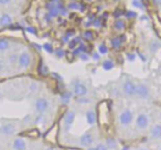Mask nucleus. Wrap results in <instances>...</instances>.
<instances>
[{"label": "nucleus", "instance_id": "obj_10", "mask_svg": "<svg viewBox=\"0 0 161 150\" xmlns=\"http://www.w3.org/2000/svg\"><path fill=\"white\" fill-rule=\"evenodd\" d=\"M126 40V36L125 35H118V36H115L110 40V45H112L113 48L115 49H118L123 46L124 42Z\"/></svg>", "mask_w": 161, "mask_h": 150}, {"label": "nucleus", "instance_id": "obj_49", "mask_svg": "<svg viewBox=\"0 0 161 150\" xmlns=\"http://www.w3.org/2000/svg\"><path fill=\"white\" fill-rule=\"evenodd\" d=\"M28 150H30V149H28Z\"/></svg>", "mask_w": 161, "mask_h": 150}, {"label": "nucleus", "instance_id": "obj_8", "mask_svg": "<svg viewBox=\"0 0 161 150\" xmlns=\"http://www.w3.org/2000/svg\"><path fill=\"white\" fill-rule=\"evenodd\" d=\"M80 145L82 147H91V145L93 143V135L92 132H84L82 136L80 137Z\"/></svg>", "mask_w": 161, "mask_h": 150}, {"label": "nucleus", "instance_id": "obj_34", "mask_svg": "<svg viewBox=\"0 0 161 150\" xmlns=\"http://www.w3.org/2000/svg\"><path fill=\"white\" fill-rule=\"evenodd\" d=\"M67 13H69V9H67V7H63L60 11V16L64 17V16H67Z\"/></svg>", "mask_w": 161, "mask_h": 150}, {"label": "nucleus", "instance_id": "obj_5", "mask_svg": "<svg viewBox=\"0 0 161 150\" xmlns=\"http://www.w3.org/2000/svg\"><path fill=\"white\" fill-rule=\"evenodd\" d=\"M123 90L126 95L132 97L136 94V83H134L131 80H126L123 83Z\"/></svg>", "mask_w": 161, "mask_h": 150}, {"label": "nucleus", "instance_id": "obj_33", "mask_svg": "<svg viewBox=\"0 0 161 150\" xmlns=\"http://www.w3.org/2000/svg\"><path fill=\"white\" fill-rule=\"evenodd\" d=\"M95 149L96 150H108V148L106 147V145H104V143H98V145L95 147Z\"/></svg>", "mask_w": 161, "mask_h": 150}, {"label": "nucleus", "instance_id": "obj_37", "mask_svg": "<svg viewBox=\"0 0 161 150\" xmlns=\"http://www.w3.org/2000/svg\"><path fill=\"white\" fill-rule=\"evenodd\" d=\"M25 31H27L28 33H31V34L36 33V29H34V28H32V27H27V28H25Z\"/></svg>", "mask_w": 161, "mask_h": 150}, {"label": "nucleus", "instance_id": "obj_31", "mask_svg": "<svg viewBox=\"0 0 161 150\" xmlns=\"http://www.w3.org/2000/svg\"><path fill=\"white\" fill-rule=\"evenodd\" d=\"M132 6L136 8H139V9L142 8V3H141L140 0H132Z\"/></svg>", "mask_w": 161, "mask_h": 150}, {"label": "nucleus", "instance_id": "obj_36", "mask_svg": "<svg viewBox=\"0 0 161 150\" xmlns=\"http://www.w3.org/2000/svg\"><path fill=\"white\" fill-rule=\"evenodd\" d=\"M92 58L94 60H99V58H101V54L98 53V52H94L92 55Z\"/></svg>", "mask_w": 161, "mask_h": 150}, {"label": "nucleus", "instance_id": "obj_35", "mask_svg": "<svg viewBox=\"0 0 161 150\" xmlns=\"http://www.w3.org/2000/svg\"><path fill=\"white\" fill-rule=\"evenodd\" d=\"M127 59L129 60V62H134V60L136 59V55H135L134 53L127 54Z\"/></svg>", "mask_w": 161, "mask_h": 150}, {"label": "nucleus", "instance_id": "obj_43", "mask_svg": "<svg viewBox=\"0 0 161 150\" xmlns=\"http://www.w3.org/2000/svg\"><path fill=\"white\" fill-rule=\"evenodd\" d=\"M45 150H55V149H54V148H51V147H50V148H47Z\"/></svg>", "mask_w": 161, "mask_h": 150}, {"label": "nucleus", "instance_id": "obj_16", "mask_svg": "<svg viewBox=\"0 0 161 150\" xmlns=\"http://www.w3.org/2000/svg\"><path fill=\"white\" fill-rule=\"evenodd\" d=\"M82 7H84V6L80 2H76V1H71V2L67 5V9L74 10V11H83L84 8H82Z\"/></svg>", "mask_w": 161, "mask_h": 150}, {"label": "nucleus", "instance_id": "obj_1", "mask_svg": "<svg viewBox=\"0 0 161 150\" xmlns=\"http://www.w3.org/2000/svg\"><path fill=\"white\" fill-rule=\"evenodd\" d=\"M134 118V114L130 110L126 108V110L121 111V113L119 114V123L123 126H128L132 122Z\"/></svg>", "mask_w": 161, "mask_h": 150}, {"label": "nucleus", "instance_id": "obj_13", "mask_svg": "<svg viewBox=\"0 0 161 150\" xmlns=\"http://www.w3.org/2000/svg\"><path fill=\"white\" fill-rule=\"evenodd\" d=\"M150 135L153 139L161 138V124H156L152 126L151 130H150Z\"/></svg>", "mask_w": 161, "mask_h": 150}, {"label": "nucleus", "instance_id": "obj_18", "mask_svg": "<svg viewBox=\"0 0 161 150\" xmlns=\"http://www.w3.org/2000/svg\"><path fill=\"white\" fill-rule=\"evenodd\" d=\"M10 47V42L8 38H0V52H6Z\"/></svg>", "mask_w": 161, "mask_h": 150}, {"label": "nucleus", "instance_id": "obj_4", "mask_svg": "<svg viewBox=\"0 0 161 150\" xmlns=\"http://www.w3.org/2000/svg\"><path fill=\"white\" fill-rule=\"evenodd\" d=\"M136 97L140 98V99H148L150 97V91L146 84L139 83L136 84Z\"/></svg>", "mask_w": 161, "mask_h": 150}, {"label": "nucleus", "instance_id": "obj_17", "mask_svg": "<svg viewBox=\"0 0 161 150\" xmlns=\"http://www.w3.org/2000/svg\"><path fill=\"white\" fill-rule=\"evenodd\" d=\"M114 66H115V64L112 59H105L103 62H102V67H103V69L106 71L112 70V69L114 68Z\"/></svg>", "mask_w": 161, "mask_h": 150}, {"label": "nucleus", "instance_id": "obj_7", "mask_svg": "<svg viewBox=\"0 0 161 150\" xmlns=\"http://www.w3.org/2000/svg\"><path fill=\"white\" fill-rule=\"evenodd\" d=\"M75 112L74 111H69V112L65 114L64 116V129L65 132H69V128L72 127L74 123V119H75Z\"/></svg>", "mask_w": 161, "mask_h": 150}, {"label": "nucleus", "instance_id": "obj_22", "mask_svg": "<svg viewBox=\"0 0 161 150\" xmlns=\"http://www.w3.org/2000/svg\"><path fill=\"white\" fill-rule=\"evenodd\" d=\"M69 100H71V93L65 92V93H63V94L61 95V102H63L64 104L69 103Z\"/></svg>", "mask_w": 161, "mask_h": 150}, {"label": "nucleus", "instance_id": "obj_32", "mask_svg": "<svg viewBox=\"0 0 161 150\" xmlns=\"http://www.w3.org/2000/svg\"><path fill=\"white\" fill-rule=\"evenodd\" d=\"M9 62H11L12 64H14L16 62H18V56L16 54H12V55L9 56Z\"/></svg>", "mask_w": 161, "mask_h": 150}, {"label": "nucleus", "instance_id": "obj_44", "mask_svg": "<svg viewBox=\"0 0 161 150\" xmlns=\"http://www.w3.org/2000/svg\"><path fill=\"white\" fill-rule=\"evenodd\" d=\"M87 150H96V149H95V148H88Z\"/></svg>", "mask_w": 161, "mask_h": 150}, {"label": "nucleus", "instance_id": "obj_15", "mask_svg": "<svg viewBox=\"0 0 161 150\" xmlns=\"http://www.w3.org/2000/svg\"><path fill=\"white\" fill-rule=\"evenodd\" d=\"M86 121L88 125H94L96 123V114L93 110H88L86 112Z\"/></svg>", "mask_w": 161, "mask_h": 150}, {"label": "nucleus", "instance_id": "obj_45", "mask_svg": "<svg viewBox=\"0 0 161 150\" xmlns=\"http://www.w3.org/2000/svg\"><path fill=\"white\" fill-rule=\"evenodd\" d=\"M1 98H3V95H1V93H0V100H1Z\"/></svg>", "mask_w": 161, "mask_h": 150}, {"label": "nucleus", "instance_id": "obj_14", "mask_svg": "<svg viewBox=\"0 0 161 150\" xmlns=\"http://www.w3.org/2000/svg\"><path fill=\"white\" fill-rule=\"evenodd\" d=\"M12 24V17L8 13H5L0 17V25L1 27H9Z\"/></svg>", "mask_w": 161, "mask_h": 150}, {"label": "nucleus", "instance_id": "obj_20", "mask_svg": "<svg viewBox=\"0 0 161 150\" xmlns=\"http://www.w3.org/2000/svg\"><path fill=\"white\" fill-rule=\"evenodd\" d=\"M83 38L86 41H92L94 40V35H93V32L90 31V30H86L83 33Z\"/></svg>", "mask_w": 161, "mask_h": 150}, {"label": "nucleus", "instance_id": "obj_26", "mask_svg": "<svg viewBox=\"0 0 161 150\" xmlns=\"http://www.w3.org/2000/svg\"><path fill=\"white\" fill-rule=\"evenodd\" d=\"M54 54H55V56L58 58H63V56L65 55V52H64V49H62V48H56L55 51H54Z\"/></svg>", "mask_w": 161, "mask_h": 150}, {"label": "nucleus", "instance_id": "obj_28", "mask_svg": "<svg viewBox=\"0 0 161 150\" xmlns=\"http://www.w3.org/2000/svg\"><path fill=\"white\" fill-rule=\"evenodd\" d=\"M93 27L96 28V29H98V28L102 27V20L101 19H94V21H93Z\"/></svg>", "mask_w": 161, "mask_h": 150}, {"label": "nucleus", "instance_id": "obj_27", "mask_svg": "<svg viewBox=\"0 0 161 150\" xmlns=\"http://www.w3.org/2000/svg\"><path fill=\"white\" fill-rule=\"evenodd\" d=\"M78 57H80V60H83V62H87L88 59H90V55H88L87 53H80V55H78Z\"/></svg>", "mask_w": 161, "mask_h": 150}, {"label": "nucleus", "instance_id": "obj_9", "mask_svg": "<svg viewBox=\"0 0 161 150\" xmlns=\"http://www.w3.org/2000/svg\"><path fill=\"white\" fill-rule=\"evenodd\" d=\"M73 91L76 97H86V94H87V88L83 83H80V82H77L74 86Z\"/></svg>", "mask_w": 161, "mask_h": 150}, {"label": "nucleus", "instance_id": "obj_24", "mask_svg": "<svg viewBox=\"0 0 161 150\" xmlns=\"http://www.w3.org/2000/svg\"><path fill=\"white\" fill-rule=\"evenodd\" d=\"M78 44H80V38H77L69 41V48H75V46Z\"/></svg>", "mask_w": 161, "mask_h": 150}, {"label": "nucleus", "instance_id": "obj_30", "mask_svg": "<svg viewBox=\"0 0 161 150\" xmlns=\"http://www.w3.org/2000/svg\"><path fill=\"white\" fill-rule=\"evenodd\" d=\"M125 16H126V18H127V19H134V18H136L137 13L135 11H127L125 13Z\"/></svg>", "mask_w": 161, "mask_h": 150}, {"label": "nucleus", "instance_id": "obj_40", "mask_svg": "<svg viewBox=\"0 0 161 150\" xmlns=\"http://www.w3.org/2000/svg\"><path fill=\"white\" fill-rule=\"evenodd\" d=\"M44 19H45V20H47V21H51L52 20V18H51V17H50L49 16V14H45V17H44Z\"/></svg>", "mask_w": 161, "mask_h": 150}, {"label": "nucleus", "instance_id": "obj_38", "mask_svg": "<svg viewBox=\"0 0 161 150\" xmlns=\"http://www.w3.org/2000/svg\"><path fill=\"white\" fill-rule=\"evenodd\" d=\"M10 2V0H0V5H8Z\"/></svg>", "mask_w": 161, "mask_h": 150}, {"label": "nucleus", "instance_id": "obj_42", "mask_svg": "<svg viewBox=\"0 0 161 150\" xmlns=\"http://www.w3.org/2000/svg\"><path fill=\"white\" fill-rule=\"evenodd\" d=\"M121 150H129V147H128V146H125V147L121 148Z\"/></svg>", "mask_w": 161, "mask_h": 150}, {"label": "nucleus", "instance_id": "obj_2", "mask_svg": "<svg viewBox=\"0 0 161 150\" xmlns=\"http://www.w3.org/2000/svg\"><path fill=\"white\" fill-rule=\"evenodd\" d=\"M31 62H32L31 55L28 52H23V53H21L18 56V64L21 68H28L31 65Z\"/></svg>", "mask_w": 161, "mask_h": 150}, {"label": "nucleus", "instance_id": "obj_41", "mask_svg": "<svg viewBox=\"0 0 161 150\" xmlns=\"http://www.w3.org/2000/svg\"><path fill=\"white\" fill-rule=\"evenodd\" d=\"M3 60L0 59V72L3 71Z\"/></svg>", "mask_w": 161, "mask_h": 150}, {"label": "nucleus", "instance_id": "obj_6", "mask_svg": "<svg viewBox=\"0 0 161 150\" xmlns=\"http://www.w3.org/2000/svg\"><path fill=\"white\" fill-rule=\"evenodd\" d=\"M136 125L139 129H145V128H147L148 125H149V118H148L147 114H145V113L138 114V116H137V118H136Z\"/></svg>", "mask_w": 161, "mask_h": 150}, {"label": "nucleus", "instance_id": "obj_23", "mask_svg": "<svg viewBox=\"0 0 161 150\" xmlns=\"http://www.w3.org/2000/svg\"><path fill=\"white\" fill-rule=\"evenodd\" d=\"M98 53L101 54V55H105V54L108 53V47L106 46L105 44H99L98 45Z\"/></svg>", "mask_w": 161, "mask_h": 150}, {"label": "nucleus", "instance_id": "obj_12", "mask_svg": "<svg viewBox=\"0 0 161 150\" xmlns=\"http://www.w3.org/2000/svg\"><path fill=\"white\" fill-rule=\"evenodd\" d=\"M12 147H14V150H25L27 143L22 138H16L12 142Z\"/></svg>", "mask_w": 161, "mask_h": 150}, {"label": "nucleus", "instance_id": "obj_3", "mask_svg": "<svg viewBox=\"0 0 161 150\" xmlns=\"http://www.w3.org/2000/svg\"><path fill=\"white\" fill-rule=\"evenodd\" d=\"M34 108H36V111L38 113L42 114L49 108V101L47 99H44V98H39L34 102Z\"/></svg>", "mask_w": 161, "mask_h": 150}, {"label": "nucleus", "instance_id": "obj_19", "mask_svg": "<svg viewBox=\"0 0 161 150\" xmlns=\"http://www.w3.org/2000/svg\"><path fill=\"white\" fill-rule=\"evenodd\" d=\"M125 27H126V23L123 19H117V20L115 21L114 28H115V30H117V31H123V30L125 29Z\"/></svg>", "mask_w": 161, "mask_h": 150}, {"label": "nucleus", "instance_id": "obj_47", "mask_svg": "<svg viewBox=\"0 0 161 150\" xmlns=\"http://www.w3.org/2000/svg\"><path fill=\"white\" fill-rule=\"evenodd\" d=\"M139 150H146V149H139Z\"/></svg>", "mask_w": 161, "mask_h": 150}, {"label": "nucleus", "instance_id": "obj_48", "mask_svg": "<svg viewBox=\"0 0 161 150\" xmlns=\"http://www.w3.org/2000/svg\"><path fill=\"white\" fill-rule=\"evenodd\" d=\"M160 150H161V147H160Z\"/></svg>", "mask_w": 161, "mask_h": 150}, {"label": "nucleus", "instance_id": "obj_25", "mask_svg": "<svg viewBox=\"0 0 161 150\" xmlns=\"http://www.w3.org/2000/svg\"><path fill=\"white\" fill-rule=\"evenodd\" d=\"M76 101H77V103H80V104H87L91 102V100L86 97H77V100H76Z\"/></svg>", "mask_w": 161, "mask_h": 150}, {"label": "nucleus", "instance_id": "obj_11", "mask_svg": "<svg viewBox=\"0 0 161 150\" xmlns=\"http://www.w3.org/2000/svg\"><path fill=\"white\" fill-rule=\"evenodd\" d=\"M14 130H16V128H14V124L7 123V124H3V126H0V134L5 135V136L12 135L14 132Z\"/></svg>", "mask_w": 161, "mask_h": 150}, {"label": "nucleus", "instance_id": "obj_29", "mask_svg": "<svg viewBox=\"0 0 161 150\" xmlns=\"http://www.w3.org/2000/svg\"><path fill=\"white\" fill-rule=\"evenodd\" d=\"M43 48H44L47 53H50V54L53 53V48H52V45L50 44V43H45V44L43 45Z\"/></svg>", "mask_w": 161, "mask_h": 150}, {"label": "nucleus", "instance_id": "obj_46", "mask_svg": "<svg viewBox=\"0 0 161 150\" xmlns=\"http://www.w3.org/2000/svg\"><path fill=\"white\" fill-rule=\"evenodd\" d=\"M114 1H119V0H114Z\"/></svg>", "mask_w": 161, "mask_h": 150}, {"label": "nucleus", "instance_id": "obj_39", "mask_svg": "<svg viewBox=\"0 0 161 150\" xmlns=\"http://www.w3.org/2000/svg\"><path fill=\"white\" fill-rule=\"evenodd\" d=\"M152 1H153V3H154V5H157V6L161 5V0H152Z\"/></svg>", "mask_w": 161, "mask_h": 150}, {"label": "nucleus", "instance_id": "obj_21", "mask_svg": "<svg viewBox=\"0 0 161 150\" xmlns=\"http://www.w3.org/2000/svg\"><path fill=\"white\" fill-rule=\"evenodd\" d=\"M116 146H117L116 140H114L113 138L106 139V147L107 148H112V149H114V148H116Z\"/></svg>", "mask_w": 161, "mask_h": 150}]
</instances>
